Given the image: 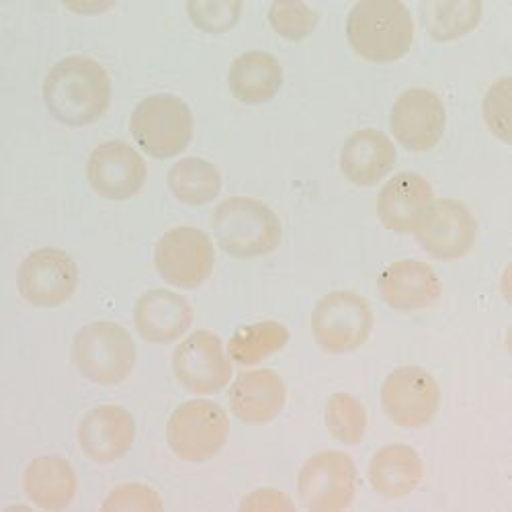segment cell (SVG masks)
Segmentation results:
<instances>
[{
    "label": "cell",
    "mask_w": 512,
    "mask_h": 512,
    "mask_svg": "<svg viewBox=\"0 0 512 512\" xmlns=\"http://www.w3.org/2000/svg\"><path fill=\"white\" fill-rule=\"evenodd\" d=\"M328 433L343 445H359L367 433V410L351 394L338 392L326 404Z\"/></svg>",
    "instance_id": "obj_28"
},
{
    "label": "cell",
    "mask_w": 512,
    "mask_h": 512,
    "mask_svg": "<svg viewBox=\"0 0 512 512\" xmlns=\"http://www.w3.org/2000/svg\"><path fill=\"white\" fill-rule=\"evenodd\" d=\"M484 121L488 130L502 140L504 144L510 142V130H508V115H510V78L504 76L496 80L488 89L484 97Z\"/></svg>",
    "instance_id": "obj_31"
},
{
    "label": "cell",
    "mask_w": 512,
    "mask_h": 512,
    "mask_svg": "<svg viewBox=\"0 0 512 512\" xmlns=\"http://www.w3.org/2000/svg\"><path fill=\"white\" fill-rule=\"evenodd\" d=\"M72 359L84 379L97 386H117L134 371L136 345L123 326L101 320L76 332Z\"/></svg>",
    "instance_id": "obj_4"
},
{
    "label": "cell",
    "mask_w": 512,
    "mask_h": 512,
    "mask_svg": "<svg viewBox=\"0 0 512 512\" xmlns=\"http://www.w3.org/2000/svg\"><path fill=\"white\" fill-rule=\"evenodd\" d=\"M414 234L422 250L433 259L459 261L476 244L478 222L461 201L435 199L429 216Z\"/></svg>",
    "instance_id": "obj_13"
},
{
    "label": "cell",
    "mask_w": 512,
    "mask_h": 512,
    "mask_svg": "<svg viewBox=\"0 0 512 512\" xmlns=\"http://www.w3.org/2000/svg\"><path fill=\"white\" fill-rule=\"evenodd\" d=\"M76 439L91 461L107 465L130 453L136 441V420L121 406L103 404L82 416Z\"/></svg>",
    "instance_id": "obj_16"
},
{
    "label": "cell",
    "mask_w": 512,
    "mask_h": 512,
    "mask_svg": "<svg viewBox=\"0 0 512 512\" xmlns=\"http://www.w3.org/2000/svg\"><path fill=\"white\" fill-rule=\"evenodd\" d=\"M396 164L394 142L379 130L355 132L340 150V170L355 187H373Z\"/></svg>",
    "instance_id": "obj_21"
},
{
    "label": "cell",
    "mask_w": 512,
    "mask_h": 512,
    "mask_svg": "<svg viewBox=\"0 0 512 512\" xmlns=\"http://www.w3.org/2000/svg\"><path fill=\"white\" fill-rule=\"evenodd\" d=\"M424 480V463L420 455L408 445H386L371 457L369 484L388 500H402L410 496Z\"/></svg>",
    "instance_id": "obj_23"
},
{
    "label": "cell",
    "mask_w": 512,
    "mask_h": 512,
    "mask_svg": "<svg viewBox=\"0 0 512 512\" xmlns=\"http://www.w3.org/2000/svg\"><path fill=\"white\" fill-rule=\"evenodd\" d=\"M230 435L226 410L211 400H189L177 406L166 424V443L181 461L205 463L218 457Z\"/></svg>",
    "instance_id": "obj_6"
},
{
    "label": "cell",
    "mask_w": 512,
    "mask_h": 512,
    "mask_svg": "<svg viewBox=\"0 0 512 512\" xmlns=\"http://www.w3.org/2000/svg\"><path fill=\"white\" fill-rule=\"evenodd\" d=\"M216 263L209 236L193 226H179L160 236L154 246L158 275L173 287L197 289L203 285Z\"/></svg>",
    "instance_id": "obj_10"
},
{
    "label": "cell",
    "mask_w": 512,
    "mask_h": 512,
    "mask_svg": "<svg viewBox=\"0 0 512 512\" xmlns=\"http://www.w3.org/2000/svg\"><path fill=\"white\" fill-rule=\"evenodd\" d=\"M228 87L234 99L244 105L269 103L283 87V66L269 52H246L232 62Z\"/></svg>",
    "instance_id": "obj_24"
},
{
    "label": "cell",
    "mask_w": 512,
    "mask_h": 512,
    "mask_svg": "<svg viewBox=\"0 0 512 512\" xmlns=\"http://www.w3.org/2000/svg\"><path fill=\"white\" fill-rule=\"evenodd\" d=\"M383 304L396 312H418L439 302L441 281L437 273L420 261H398L383 269L377 279Z\"/></svg>",
    "instance_id": "obj_18"
},
{
    "label": "cell",
    "mask_w": 512,
    "mask_h": 512,
    "mask_svg": "<svg viewBox=\"0 0 512 512\" xmlns=\"http://www.w3.org/2000/svg\"><path fill=\"white\" fill-rule=\"evenodd\" d=\"M347 37L361 58L396 62L412 48L414 19L400 0H361L349 13Z\"/></svg>",
    "instance_id": "obj_2"
},
{
    "label": "cell",
    "mask_w": 512,
    "mask_h": 512,
    "mask_svg": "<svg viewBox=\"0 0 512 512\" xmlns=\"http://www.w3.org/2000/svg\"><path fill=\"white\" fill-rule=\"evenodd\" d=\"M482 11L478 0H426L420 5L424 27L435 41H453L474 31Z\"/></svg>",
    "instance_id": "obj_26"
},
{
    "label": "cell",
    "mask_w": 512,
    "mask_h": 512,
    "mask_svg": "<svg viewBox=\"0 0 512 512\" xmlns=\"http://www.w3.org/2000/svg\"><path fill=\"white\" fill-rule=\"evenodd\" d=\"M168 189L181 203L199 207L216 199L222 191V173L209 160L191 156L173 164L168 173Z\"/></svg>",
    "instance_id": "obj_25"
},
{
    "label": "cell",
    "mask_w": 512,
    "mask_h": 512,
    "mask_svg": "<svg viewBox=\"0 0 512 512\" xmlns=\"http://www.w3.org/2000/svg\"><path fill=\"white\" fill-rule=\"evenodd\" d=\"M23 490L41 510H64L72 504L78 490L76 472L70 461L60 455L35 457L25 467Z\"/></svg>",
    "instance_id": "obj_22"
},
{
    "label": "cell",
    "mask_w": 512,
    "mask_h": 512,
    "mask_svg": "<svg viewBox=\"0 0 512 512\" xmlns=\"http://www.w3.org/2000/svg\"><path fill=\"white\" fill-rule=\"evenodd\" d=\"M193 308L183 295L168 289H152L140 295L134 324L140 336L154 345L179 340L193 324Z\"/></svg>",
    "instance_id": "obj_20"
},
{
    "label": "cell",
    "mask_w": 512,
    "mask_h": 512,
    "mask_svg": "<svg viewBox=\"0 0 512 512\" xmlns=\"http://www.w3.org/2000/svg\"><path fill=\"white\" fill-rule=\"evenodd\" d=\"M285 402V383L273 369L244 371L230 388V408L244 424H269L283 412Z\"/></svg>",
    "instance_id": "obj_19"
},
{
    "label": "cell",
    "mask_w": 512,
    "mask_h": 512,
    "mask_svg": "<svg viewBox=\"0 0 512 512\" xmlns=\"http://www.w3.org/2000/svg\"><path fill=\"white\" fill-rule=\"evenodd\" d=\"M148 168L140 152L121 140L97 146L87 162V177L93 191L107 201L136 197L146 183Z\"/></svg>",
    "instance_id": "obj_14"
},
{
    "label": "cell",
    "mask_w": 512,
    "mask_h": 512,
    "mask_svg": "<svg viewBox=\"0 0 512 512\" xmlns=\"http://www.w3.org/2000/svg\"><path fill=\"white\" fill-rule=\"evenodd\" d=\"M293 502L279 490L273 488H261L250 492L242 504L240 510H293Z\"/></svg>",
    "instance_id": "obj_33"
},
{
    "label": "cell",
    "mask_w": 512,
    "mask_h": 512,
    "mask_svg": "<svg viewBox=\"0 0 512 512\" xmlns=\"http://www.w3.org/2000/svg\"><path fill=\"white\" fill-rule=\"evenodd\" d=\"M381 408L400 429H424L441 406L437 379L422 367L394 369L381 386Z\"/></svg>",
    "instance_id": "obj_9"
},
{
    "label": "cell",
    "mask_w": 512,
    "mask_h": 512,
    "mask_svg": "<svg viewBox=\"0 0 512 512\" xmlns=\"http://www.w3.org/2000/svg\"><path fill=\"white\" fill-rule=\"evenodd\" d=\"M435 203L431 183L418 173H400L377 195V218L396 234H414Z\"/></svg>",
    "instance_id": "obj_17"
},
{
    "label": "cell",
    "mask_w": 512,
    "mask_h": 512,
    "mask_svg": "<svg viewBox=\"0 0 512 512\" xmlns=\"http://www.w3.org/2000/svg\"><path fill=\"white\" fill-rule=\"evenodd\" d=\"M289 343V330L277 320L242 326L228 343V355L236 365H256L279 353Z\"/></svg>",
    "instance_id": "obj_27"
},
{
    "label": "cell",
    "mask_w": 512,
    "mask_h": 512,
    "mask_svg": "<svg viewBox=\"0 0 512 512\" xmlns=\"http://www.w3.org/2000/svg\"><path fill=\"white\" fill-rule=\"evenodd\" d=\"M302 506L312 512H338L353 504L357 494V467L340 451L312 455L297 476Z\"/></svg>",
    "instance_id": "obj_8"
},
{
    "label": "cell",
    "mask_w": 512,
    "mask_h": 512,
    "mask_svg": "<svg viewBox=\"0 0 512 512\" xmlns=\"http://www.w3.org/2000/svg\"><path fill=\"white\" fill-rule=\"evenodd\" d=\"M164 504L156 490L146 484H123L101 504V510H162Z\"/></svg>",
    "instance_id": "obj_32"
},
{
    "label": "cell",
    "mask_w": 512,
    "mask_h": 512,
    "mask_svg": "<svg viewBox=\"0 0 512 512\" xmlns=\"http://www.w3.org/2000/svg\"><path fill=\"white\" fill-rule=\"evenodd\" d=\"M44 103L62 125H91L111 105V78L97 60L68 56L50 68L44 80Z\"/></svg>",
    "instance_id": "obj_1"
},
{
    "label": "cell",
    "mask_w": 512,
    "mask_h": 512,
    "mask_svg": "<svg viewBox=\"0 0 512 512\" xmlns=\"http://www.w3.org/2000/svg\"><path fill=\"white\" fill-rule=\"evenodd\" d=\"M318 13L306 3H273L269 9L271 27L289 41H302L318 27Z\"/></svg>",
    "instance_id": "obj_29"
},
{
    "label": "cell",
    "mask_w": 512,
    "mask_h": 512,
    "mask_svg": "<svg viewBox=\"0 0 512 512\" xmlns=\"http://www.w3.org/2000/svg\"><path fill=\"white\" fill-rule=\"evenodd\" d=\"M218 246L234 259H256L279 248L283 228L277 213L259 199L230 197L211 218Z\"/></svg>",
    "instance_id": "obj_3"
},
{
    "label": "cell",
    "mask_w": 512,
    "mask_h": 512,
    "mask_svg": "<svg viewBox=\"0 0 512 512\" xmlns=\"http://www.w3.org/2000/svg\"><path fill=\"white\" fill-rule=\"evenodd\" d=\"M195 121L189 105L177 95H152L142 99L130 119L136 144L152 158H175L193 140Z\"/></svg>",
    "instance_id": "obj_5"
},
{
    "label": "cell",
    "mask_w": 512,
    "mask_h": 512,
    "mask_svg": "<svg viewBox=\"0 0 512 512\" xmlns=\"http://www.w3.org/2000/svg\"><path fill=\"white\" fill-rule=\"evenodd\" d=\"M17 285L23 300L35 308L64 306L78 287V267L60 248L33 250L19 267Z\"/></svg>",
    "instance_id": "obj_11"
},
{
    "label": "cell",
    "mask_w": 512,
    "mask_h": 512,
    "mask_svg": "<svg viewBox=\"0 0 512 512\" xmlns=\"http://www.w3.org/2000/svg\"><path fill=\"white\" fill-rule=\"evenodd\" d=\"M373 330V310L355 291H332L312 312L316 345L330 355H347L361 349Z\"/></svg>",
    "instance_id": "obj_7"
},
{
    "label": "cell",
    "mask_w": 512,
    "mask_h": 512,
    "mask_svg": "<svg viewBox=\"0 0 512 512\" xmlns=\"http://www.w3.org/2000/svg\"><path fill=\"white\" fill-rule=\"evenodd\" d=\"M187 13L197 29L220 35L238 23L242 3H232V0H191V3H187Z\"/></svg>",
    "instance_id": "obj_30"
},
{
    "label": "cell",
    "mask_w": 512,
    "mask_h": 512,
    "mask_svg": "<svg viewBox=\"0 0 512 512\" xmlns=\"http://www.w3.org/2000/svg\"><path fill=\"white\" fill-rule=\"evenodd\" d=\"M173 371L181 386L197 396L222 392L232 379V363L218 334L197 330L173 355Z\"/></svg>",
    "instance_id": "obj_12"
},
{
    "label": "cell",
    "mask_w": 512,
    "mask_h": 512,
    "mask_svg": "<svg viewBox=\"0 0 512 512\" xmlns=\"http://www.w3.org/2000/svg\"><path fill=\"white\" fill-rule=\"evenodd\" d=\"M390 125L396 140L408 152H429L445 134V105L429 89H408L396 99Z\"/></svg>",
    "instance_id": "obj_15"
}]
</instances>
